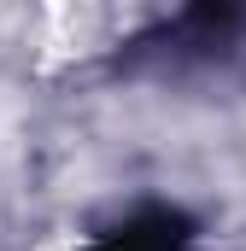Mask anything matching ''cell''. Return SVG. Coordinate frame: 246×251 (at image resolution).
I'll use <instances>...</instances> for the list:
<instances>
[{
	"mask_svg": "<svg viewBox=\"0 0 246 251\" xmlns=\"http://www.w3.org/2000/svg\"><path fill=\"white\" fill-rule=\"evenodd\" d=\"M88 251H193V222L170 204H141L106 234H94Z\"/></svg>",
	"mask_w": 246,
	"mask_h": 251,
	"instance_id": "1",
	"label": "cell"
}]
</instances>
